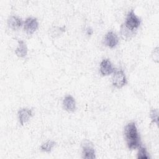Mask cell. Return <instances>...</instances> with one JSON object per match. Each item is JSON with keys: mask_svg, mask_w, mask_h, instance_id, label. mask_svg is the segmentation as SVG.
Masks as SVG:
<instances>
[{"mask_svg": "<svg viewBox=\"0 0 159 159\" xmlns=\"http://www.w3.org/2000/svg\"><path fill=\"white\" fill-rule=\"evenodd\" d=\"M124 136L127 145L129 149H136L141 145L140 137L135 122H131L125 125Z\"/></svg>", "mask_w": 159, "mask_h": 159, "instance_id": "cell-1", "label": "cell"}, {"mask_svg": "<svg viewBox=\"0 0 159 159\" xmlns=\"http://www.w3.org/2000/svg\"><path fill=\"white\" fill-rule=\"evenodd\" d=\"M123 24L131 31L135 32L141 24V19L135 14L134 11L131 9L127 13L125 20Z\"/></svg>", "mask_w": 159, "mask_h": 159, "instance_id": "cell-2", "label": "cell"}, {"mask_svg": "<svg viewBox=\"0 0 159 159\" xmlns=\"http://www.w3.org/2000/svg\"><path fill=\"white\" fill-rule=\"evenodd\" d=\"M112 74V83L114 87L120 89L127 84V78L122 69L115 70Z\"/></svg>", "mask_w": 159, "mask_h": 159, "instance_id": "cell-3", "label": "cell"}, {"mask_svg": "<svg viewBox=\"0 0 159 159\" xmlns=\"http://www.w3.org/2000/svg\"><path fill=\"white\" fill-rule=\"evenodd\" d=\"M39 24L37 18L34 17H27L24 23V29L29 35L33 34L39 28Z\"/></svg>", "mask_w": 159, "mask_h": 159, "instance_id": "cell-4", "label": "cell"}, {"mask_svg": "<svg viewBox=\"0 0 159 159\" xmlns=\"http://www.w3.org/2000/svg\"><path fill=\"white\" fill-rule=\"evenodd\" d=\"M103 42L106 46L112 48L118 44L119 38L114 32L110 30L106 34L104 37Z\"/></svg>", "mask_w": 159, "mask_h": 159, "instance_id": "cell-5", "label": "cell"}, {"mask_svg": "<svg viewBox=\"0 0 159 159\" xmlns=\"http://www.w3.org/2000/svg\"><path fill=\"white\" fill-rule=\"evenodd\" d=\"M82 155L85 159H94L96 158L95 150L93 145L88 141L82 144Z\"/></svg>", "mask_w": 159, "mask_h": 159, "instance_id": "cell-6", "label": "cell"}, {"mask_svg": "<svg viewBox=\"0 0 159 159\" xmlns=\"http://www.w3.org/2000/svg\"><path fill=\"white\" fill-rule=\"evenodd\" d=\"M114 68L109 59H103L99 65V72L102 76H108L114 71Z\"/></svg>", "mask_w": 159, "mask_h": 159, "instance_id": "cell-7", "label": "cell"}, {"mask_svg": "<svg viewBox=\"0 0 159 159\" xmlns=\"http://www.w3.org/2000/svg\"><path fill=\"white\" fill-rule=\"evenodd\" d=\"M17 115L20 124L23 125L32 117V116H33V112L32 110L29 108L24 107L19 110Z\"/></svg>", "mask_w": 159, "mask_h": 159, "instance_id": "cell-8", "label": "cell"}, {"mask_svg": "<svg viewBox=\"0 0 159 159\" xmlns=\"http://www.w3.org/2000/svg\"><path fill=\"white\" fill-rule=\"evenodd\" d=\"M24 22L19 16L16 15L11 16L7 19V25L9 27L14 30L19 29L22 25H24Z\"/></svg>", "mask_w": 159, "mask_h": 159, "instance_id": "cell-9", "label": "cell"}, {"mask_svg": "<svg viewBox=\"0 0 159 159\" xmlns=\"http://www.w3.org/2000/svg\"><path fill=\"white\" fill-rule=\"evenodd\" d=\"M63 106L68 112H74L76 109V101L75 98L70 94L65 96L63 100Z\"/></svg>", "mask_w": 159, "mask_h": 159, "instance_id": "cell-10", "label": "cell"}, {"mask_svg": "<svg viewBox=\"0 0 159 159\" xmlns=\"http://www.w3.org/2000/svg\"><path fill=\"white\" fill-rule=\"evenodd\" d=\"M28 48L25 42L22 40H19L17 45L15 49L16 55L20 58H24L27 56Z\"/></svg>", "mask_w": 159, "mask_h": 159, "instance_id": "cell-11", "label": "cell"}, {"mask_svg": "<svg viewBox=\"0 0 159 159\" xmlns=\"http://www.w3.org/2000/svg\"><path fill=\"white\" fill-rule=\"evenodd\" d=\"M55 145H56V142L53 140H48V141L42 143L40 148L42 151H43L44 152L49 153L55 147Z\"/></svg>", "mask_w": 159, "mask_h": 159, "instance_id": "cell-12", "label": "cell"}, {"mask_svg": "<svg viewBox=\"0 0 159 159\" xmlns=\"http://www.w3.org/2000/svg\"><path fill=\"white\" fill-rule=\"evenodd\" d=\"M137 157L138 159H148V158H150V156L147 152V150L144 146H142L140 145L138 147V152H137Z\"/></svg>", "mask_w": 159, "mask_h": 159, "instance_id": "cell-13", "label": "cell"}, {"mask_svg": "<svg viewBox=\"0 0 159 159\" xmlns=\"http://www.w3.org/2000/svg\"><path fill=\"white\" fill-rule=\"evenodd\" d=\"M135 34V32L131 31L128 28H127L124 24L120 25V34L124 39H130Z\"/></svg>", "mask_w": 159, "mask_h": 159, "instance_id": "cell-14", "label": "cell"}, {"mask_svg": "<svg viewBox=\"0 0 159 159\" xmlns=\"http://www.w3.org/2000/svg\"><path fill=\"white\" fill-rule=\"evenodd\" d=\"M150 117L153 123L158 125V111L157 109H153L150 111Z\"/></svg>", "mask_w": 159, "mask_h": 159, "instance_id": "cell-15", "label": "cell"}, {"mask_svg": "<svg viewBox=\"0 0 159 159\" xmlns=\"http://www.w3.org/2000/svg\"><path fill=\"white\" fill-rule=\"evenodd\" d=\"M154 61L155 62L158 61V47H157L154 49Z\"/></svg>", "mask_w": 159, "mask_h": 159, "instance_id": "cell-16", "label": "cell"}, {"mask_svg": "<svg viewBox=\"0 0 159 159\" xmlns=\"http://www.w3.org/2000/svg\"><path fill=\"white\" fill-rule=\"evenodd\" d=\"M93 32V30H92V29H91L90 27H88L87 29H86V33L88 34V35H91Z\"/></svg>", "mask_w": 159, "mask_h": 159, "instance_id": "cell-17", "label": "cell"}]
</instances>
